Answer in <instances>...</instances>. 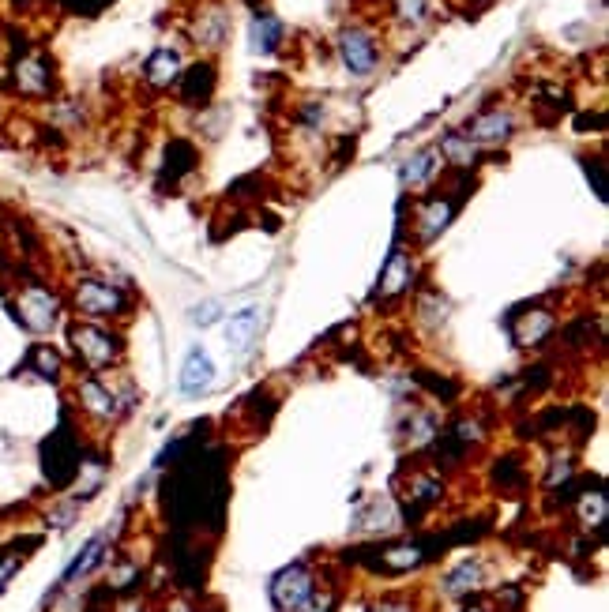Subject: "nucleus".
<instances>
[{
	"label": "nucleus",
	"mask_w": 609,
	"mask_h": 612,
	"mask_svg": "<svg viewBox=\"0 0 609 612\" xmlns=\"http://www.w3.org/2000/svg\"><path fill=\"white\" fill-rule=\"evenodd\" d=\"M68 342H72V353H76V361L87 372H102V368H113L121 365V357H125V342L117 331L110 327H98L91 320H76L68 327Z\"/></svg>",
	"instance_id": "nucleus-1"
},
{
	"label": "nucleus",
	"mask_w": 609,
	"mask_h": 612,
	"mask_svg": "<svg viewBox=\"0 0 609 612\" xmlns=\"http://www.w3.org/2000/svg\"><path fill=\"white\" fill-rule=\"evenodd\" d=\"M335 53H339V61L343 68L350 72L354 79H369L380 68L384 61V42H380V34L373 27H365V23H350L339 31L335 38Z\"/></svg>",
	"instance_id": "nucleus-2"
},
{
	"label": "nucleus",
	"mask_w": 609,
	"mask_h": 612,
	"mask_svg": "<svg viewBox=\"0 0 609 612\" xmlns=\"http://www.w3.org/2000/svg\"><path fill=\"white\" fill-rule=\"evenodd\" d=\"M72 305L91 320H121L132 312V297L106 278H79L72 286Z\"/></svg>",
	"instance_id": "nucleus-3"
},
{
	"label": "nucleus",
	"mask_w": 609,
	"mask_h": 612,
	"mask_svg": "<svg viewBox=\"0 0 609 612\" xmlns=\"http://www.w3.org/2000/svg\"><path fill=\"white\" fill-rule=\"evenodd\" d=\"M16 320L34 331V335H49L57 323H61V312H64V301L57 297V290H49L42 282H27V286H19V297L16 305Z\"/></svg>",
	"instance_id": "nucleus-4"
},
{
	"label": "nucleus",
	"mask_w": 609,
	"mask_h": 612,
	"mask_svg": "<svg viewBox=\"0 0 609 612\" xmlns=\"http://www.w3.org/2000/svg\"><path fill=\"white\" fill-rule=\"evenodd\" d=\"M414 282H418V252L406 245H395L384 267H380V278H376V301L395 305V301H403L406 293L414 290Z\"/></svg>",
	"instance_id": "nucleus-5"
},
{
	"label": "nucleus",
	"mask_w": 609,
	"mask_h": 612,
	"mask_svg": "<svg viewBox=\"0 0 609 612\" xmlns=\"http://www.w3.org/2000/svg\"><path fill=\"white\" fill-rule=\"evenodd\" d=\"M12 91L23 94V98H49L57 91V64H53V57L38 53V49L19 53L16 64H12Z\"/></svg>",
	"instance_id": "nucleus-6"
},
{
	"label": "nucleus",
	"mask_w": 609,
	"mask_h": 612,
	"mask_svg": "<svg viewBox=\"0 0 609 612\" xmlns=\"http://www.w3.org/2000/svg\"><path fill=\"white\" fill-rule=\"evenodd\" d=\"M459 203H463V196H448V192L418 199L414 203V245H433L459 215Z\"/></svg>",
	"instance_id": "nucleus-7"
},
{
	"label": "nucleus",
	"mask_w": 609,
	"mask_h": 612,
	"mask_svg": "<svg viewBox=\"0 0 609 612\" xmlns=\"http://www.w3.org/2000/svg\"><path fill=\"white\" fill-rule=\"evenodd\" d=\"M42 466H46L49 485H57V489L68 485L79 474L83 459H79V440H72V425L68 421L46 440V447H42Z\"/></svg>",
	"instance_id": "nucleus-8"
},
{
	"label": "nucleus",
	"mask_w": 609,
	"mask_h": 612,
	"mask_svg": "<svg viewBox=\"0 0 609 612\" xmlns=\"http://www.w3.org/2000/svg\"><path fill=\"white\" fill-rule=\"evenodd\" d=\"M516 113L508 106H489L482 109V113H474L467 121V128H463V136L482 151V147H500V143H508V139L516 136Z\"/></svg>",
	"instance_id": "nucleus-9"
},
{
	"label": "nucleus",
	"mask_w": 609,
	"mask_h": 612,
	"mask_svg": "<svg viewBox=\"0 0 609 612\" xmlns=\"http://www.w3.org/2000/svg\"><path fill=\"white\" fill-rule=\"evenodd\" d=\"M316 590V571L309 564H290L282 567L279 575L271 579V601L279 612H297L309 594Z\"/></svg>",
	"instance_id": "nucleus-10"
},
{
	"label": "nucleus",
	"mask_w": 609,
	"mask_h": 612,
	"mask_svg": "<svg viewBox=\"0 0 609 612\" xmlns=\"http://www.w3.org/2000/svg\"><path fill=\"white\" fill-rule=\"evenodd\" d=\"M76 398H79V406H83V414L94 417V421H102V425H110V421H117V417L125 414L121 395H117L98 372H87V376L76 383Z\"/></svg>",
	"instance_id": "nucleus-11"
},
{
	"label": "nucleus",
	"mask_w": 609,
	"mask_h": 612,
	"mask_svg": "<svg viewBox=\"0 0 609 612\" xmlns=\"http://www.w3.org/2000/svg\"><path fill=\"white\" fill-rule=\"evenodd\" d=\"M215 87H219V68H215L211 57H203V61H196V64H185V72L177 79V98L192 109H203V106H211Z\"/></svg>",
	"instance_id": "nucleus-12"
},
{
	"label": "nucleus",
	"mask_w": 609,
	"mask_h": 612,
	"mask_svg": "<svg viewBox=\"0 0 609 612\" xmlns=\"http://www.w3.org/2000/svg\"><path fill=\"white\" fill-rule=\"evenodd\" d=\"M508 331H512L516 350H538L557 331V312L553 308H527L519 320H508Z\"/></svg>",
	"instance_id": "nucleus-13"
},
{
	"label": "nucleus",
	"mask_w": 609,
	"mask_h": 612,
	"mask_svg": "<svg viewBox=\"0 0 609 612\" xmlns=\"http://www.w3.org/2000/svg\"><path fill=\"white\" fill-rule=\"evenodd\" d=\"M192 42L207 53H219L226 46V38H230V12L222 8L219 0H211V4H203L196 19H192Z\"/></svg>",
	"instance_id": "nucleus-14"
},
{
	"label": "nucleus",
	"mask_w": 609,
	"mask_h": 612,
	"mask_svg": "<svg viewBox=\"0 0 609 612\" xmlns=\"http://www.w3.org/2000/svg\"><path fill=\"white\" fill-rule=\"evenodd\" d=\"M185 72V57H181V49L177 46H158L147 64H143V83L151 87V91H170L177 87V79Z\"/></svg>",
	"instance_id": "nucleus-15"
},
{
	"label": "nucleus",
	"mask_w": 609,
	"mask_h": 612,
	"mask_svg": "<svg viewBox=\"0 0 609 612\" xmlns=\"http://www.w3.org/2000/svg\"><path fill=\"white\" fill-rule=\"evenodd\" d=\"M440 169H444L440 151L437 147H425V151L406 158L403 169H399V181H403V188H410V192H418V188H433L440 177Z\"/></svg>",
	"instance_id": "nucleus-16"
},
{
	"label": "nucleus",
	"mask_w": 609,
	"mask_h": 612,
	"mask_svg": "<svg viewBox=\"0 0 609 612\" xmlns=\"http://www.w3.org/2000/svg\"><path fill=\"white\" fill-rule=\"evenodd\" d=\"M485 586V564L482 556H467V560H459V564L440 579V590L444 597H470L478 594Z\"/></svg>",
	"instance_id": "nucleus-17"
},
{
	"label": "nucleus",
	"mask_w": 609,
	"mask_h": 612,
	"mask_svg": "<svg viewBox=\"0 0 609 612\" xmlns=\"http://www.w3.org/2000/svg\"><path fill=\"white\" fill-rule=\"evenodd\" d=\"M425 560H429V549L422 541H399V545H388V549H376V571H388V575L414 571Z\"/></svg>",
	"instance_id": "nucleus-18"
},
{
	"label": "nucleus",
	"mask_w": 609,
	"mask_h": 612,
	"mask_svg": "<svg viewBox=\"0 0 609 612\" xmlns=\"http://www.w3.org/2000/svg\"><path fill=\"white\" fill-rule=\"evenodd\" d=\"M215 387V361L203 350H192L181 365V395L185 398H200Z\"/></svg>",
	"instance_id": "nucleus-19"
},
{
	"label": "nucleus",
	"mask_w": 609,
	"mask_h": 612,
	"mask_svg": "<svg viewBox=\"0 0 609 612\" xmlns=\"http://www.w3.org/2000/svg\"><path fill=\"white\" fill-rule=\"evenodd\" d=\"M260 308H241V312H234L230 316V323H226V346L237 353V357H245V353L252 350V342H256V335H260Z\"/></svg>",
	"instance_id": "nucleus-20"
},
{
	"label": "nucleus",
	"mask_w": 609,
	"mask_h": 612,
	"mask_svg": "<svg viewBox=\"0 0 609 612\" xmlns=\"http://www.w3.org/2000/svg\"><path fill=\"white\" fill-rule=\"evenodd\" d=\"M282 38H286L282 19H275L271 12H256V16H252L249 46H252V53H256V57H271V53H279Z\"/></svg>",
	"instance_id": "nucleus-21"
},
{
	"label": "nucleus",
	"mask_w": 609,
	"mask_h": 612,
	"mask_svg": "<svg viewBox=\"0 0 609 612\" xmlns=\"http://www.w3.org/2000/svg\"><path fill=\"white\" fill-rule=\"evenodd\" d=\"M196 162H200V151H196V143L192 139H170L166 143V162H162V177L170 184H177L181 177H188L192 169H196Z\"/></svg>",
	"instance_id": "nucleus-22"
},
{
	"label": "nucleus",
	"mask_w": 609,
	"mask_h": 612,
	"mask_svg": "<svg viewBox=\"0 0 609 612\" xmlns=\"http://www.w3.org/2000/svg\"><path fill=\"white\" fill-rule=\"evenodd\" d=\"M437 151H440V158H444V166L463 169V173H470V169L478 166V158H482V151H478L463 132H444L437 143Z\"/></svg>",
	"instance_id": "nucleus-23"
},
{
	"label": "nucleus",
	"mask_w": 609,
	"mask_h": 612,
	"mask_svg": "<svg viewBox=\"0 0 609 612\" xmlns=\"http://www.w3.org/2000/svg\"><path fill=\"white\" fill-rule=\"evenodd\" d=\"M440 496H444V481L437 474H414L406 492V515H422L425 507L440 504Z\"/></svg>",
	"instance_id": "nucleus-24"
},
{
	"label": "nucleus",
	"mask_w": 609,
	"mask_h": 612,
	"mask_svg": "<svg viewBox=\"0 0 609 612\" xmlns=\"http://www.w3.org/2000/svg\"><path fill=\"white\" fill-rule=\"evenodd\" d=\"M388 12L403 31H422L433 19V0H388Z\"/></svg>",
	"instance_id": "nucleus-25"
},
{
	"label": "nucleus",
	"mask_w": 609,
	"mask_h": 612,
	"mask_svg": "<svg viewBox=\"0 0 609 612\" xmlns=\"http://www.w3.org/2000/svg\"><path fill=\"white\" fill-rule=\"evenodd\" d=\"M606 489H602V481H594V489H587L583 496L576 500V515L583 522V530H598V526H606Z\"/></svg>",
	"instance_id": "nucleus-26"
},
{
	"label": "nucleus",
	"mask_w": 609,
	"mask_h": 612,
	"mask_svg": "<svg viewBox=\"0 0 609 612\" xmlns=\"http://www.w3.org/2000/svg\"><path fill=\"white\" fill-rule=\"evenodd\" d=\"M102 556H106V534H98V537H91V541H87V545H83V552H79L76 560H72V564H68V571H64V586H68V582H79V579H87V575H91L94 567L102 564Z\"/></svg>",
	"instance_id": "nucleus-27"
},
{
	"label": "nucleus",
	"mask_w": 609,
	"mask_h": 612,
	"mask_svg": "<svg viewBox=\"0 0 609 612\" xmlns=\"http://www.w3.org/2000/svg\"><path fill=\"white\" fill-rule=\"evenodd\" d=\"M437 414L433 410H410L406 417V444L410 447H425L437 440Z\"/></svg>",
	"instance_id": "nucleus-28"
},
{
	"label": "nucleus",
	"mask_w": 609,
	"mask_h": 612,
	"mask_svg": "<svg viewBox=\"0 0 609 612\" xmlns=\"http://www.w3.org/2000/svg\"><path fill=\"white\" fill-rule=\"evenodd\" d=\"M27 368L38 372L42 380L57 383L64 372V357H61V350H53V346H34L31 357H27Z\"/></svg>",
	"instance_id": "nucleus-29"
},
{
	"label": "nucleus",
	"mask_w": 609,
	"mask_h": 612,
	"mask_svg": "<svg viewBox=\"0 0 609 612\" xmlns=\"http://www.w3.org/2000/svg\"><path fill=\"white\" fill-rule=\"evenodd\" d=\"M572 477H576V459H572V451H553L542 485H546V489H568Z\"/></svg>",
	"instance_id": "nucleus-30"
},
{
	"label": "nucleus",
	"mask_w": 609,
	"mask_h": 612,
	"mask_svg": "<svg viewBox=\"0 0 609 612\" xmlns=\"http://www.w3.org/2000/svg\"><path fill=\"white\" fill-rule=\"evenodd\" d=\"M354 526H358L361 534H376V530L384 534L388 526H395V511H391L388 500H373V504H369V519H365V515H358V522H354Z\"/></svg>",
	"instance_id": "nucleus-31"
},
{
	"label": "nucleus",
	"mask_w": 609,
	"mask_h": 612,
	"mask_svg": "<svg viewBox=\"0 0 609 612\" xmlns=\"http://www.w3.org/2000/svg\"><path fill=\"white\" fill-rule=\"evenodd\" d=\"M19 567H23V552H19V549H4V552H0V590L12 582V575H16Z\"/></svg>",
	"instance_id": "nucleus-32"
},
{
	"label": "nucleus",
	"mask_w": 609,
	"mask_h": 612,
	"mask_svg": "<svg viewBox=\"0 0 609 612\" xmlns=\"http://www.w3.org/2000/svg\"><path fill=\"white\" fill-rule=\"evenodd\" d=\"M331 609H335V594L316 586L313 594H309V601H305V605H301L297 612H331Z\"/></svg>",
	"instance_id": "nucleus-33"
},
{
	"label": "nucleus",
	"mask_w": 609,
	"mask_h": 612,
	"mask_svg": "<svg viewBox=\"0 0 609 612\" xmlns=\"http://www.w3.org/2000/svg\"><path fill=\"white\" fill-rule=\"evenodd\" d=\"M222 316V305L219 301H203V305L192 308V323H200V327H211V323Z\"/></svg>",
	"instance_id": "nucleus-34"
},
{
	"label": "nucleus",
	"mask_w": 609,
	"mask_h": 612,
	"mask_svg": "<svg viewBox=\"0 0 609 612\" xmlns=\"http://www.w3.org/2000/svg\"><path fill=\"white\" fill-rule=\"evenodd\" d=\"M369 612H414V605L403 601V597H384V601H373Z\"/></svg>",
	"instance_id": "nucleus-35"
},
{
	"label": "nucleus",
	"mask_w": 609,
	"mask_h": 612,
	"mask_svg": "<svg viewBox=\"0 0 609 612\" xmlns=\"http://www.w3.org/2000/svg\"><path fill=\"white\" fill-rule=\"evenodd\" d=\"M72 12H83V16H94V12H102L110 0H64Z\"/></svg>",
	"instance_id": "nucleus-36"
},
{
	"label": "nucleus",
	"mask_w": 609,
	"mask_h": 612,
	"mask_svg": "<svg viewBox=\"0 0 609 612\" xmlns=\"http://www.w3.org/2000/svg\"><path fill=\"white\" fill-rule=\"evenodd\" d=\"M463 612H489V609H485V605H478V601H470V605H467Z\"/></svg>",
	"instance_id": "nucleus-37"
},
{
	"label": "nucleus",
	"mask_w": 609,
	"mask_h": 612,
	"mask_svg": "<svg viewBox=\"0 0 609 612\" xmlns=\"http://www.w3.org/2000/svg\"><path fill=\"white\" fill-rule=\"evenodd\" d=\"M474 4H489V0H474Z\"/></svg>",
	"instance_id": "nucleus-38"
}]
</instances>
